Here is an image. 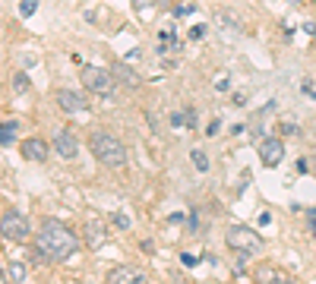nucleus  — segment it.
<instances>
[{
    "label": "nucleus",
    "instance_id": "nucleus-1",
    "mask_svg": "<svg viewBox=\"0 0 316 284\" xmlns=\"http://www.w3.org/2000/svg\"><path fill=\"white\" fill-rule=\"evenodd\" d=\"M76 234L67 228L64 221H57V218H44L41 221V228H38V253L41 256H48V259H70L76 253Z\"/></svg>",
    "mask_w": 316,
    "mask_h": 284
},
{
    "label": "nucleus",
    "instance_id": "nucleus-2",
    "mask_svg": "<svg viewBox=\"0 0 316 284\" xmlns=\"http://www.w3.org/2000/svg\"><path fill=\"white\" fill-rule=\"evenodd\" d=\"M92 155H95L104 168H114V171H120L123 164H127V149H123V142L111 136V133H95L92 136Z\"/></svg>",
    "mask_w": 316,
    "mask_h": 284
},
{
    "label": "nucleus",
    "instance_id": "nucleus-3",
    "mask_svg": "<svg viewBox=\"0 0 316 284\" xmlns=\"http://www.w3.org/2000/svg\"><path fill=\"white\" fill-rule=\"evenodd\" d=\"M225 240H228V246H231L234 253H247V256H253V253L263 250V237L256 234L253 228H247V224H231L228 234H225Z\"/></svg>",
    "mask_w": 316,
    "mask_h": 284
},
{
    "label": "nucleus",
    "instance_id": "nucleus-4",
    "mask_svg": "<svg viewBox=\"0 0 316 284\" xmlns=\"http://www.w3.org/2000/svg\"><path fill=\"white\" fill-rule=\"evenodd\" d=\"M29 234H32V228H29V218L22 215V211L10 208V211L0 215V237H4V240L22 243V240H29Z\"/></svg>",
    "mask_w": 316,
    "mask_h": 284
},
{
    "label": "nucleus",
    "instance_id": "nucleus-5",
    "mask_svg": "<svg viewBox=\"0 0 316 284\" xmlns=\"http://www.w3.org/2000/svg\"><path fill=\"white\" fill-rule=\"evenodd\" d=\"M83 86L92 95H101V98H111L114 89H117V79L101 66H83Z\"/></svg>",
    "mask_w": 316,
    "mask_h": 284
},
{
    "label": "nucleus",
    "instance_id": "nucleus-6",
    "mask_svg": "<svg viewBox=\"0 0 316 284\" xmlns=\"http://www.w3.org/2000/svg\"><path fill=\"white\" fill-rule=\"evenodd\" d=\"M83 234H86V243L89 250H101L104 243H108V228H104V221L98 215H89L86 224H83Z\"/></svg>",
    "mask_w": 316,
    "mask_h": 284
},
{
    "label": "nucleus",
    "instance_id": "nucleus-7",
    "mask_svg": "<svg viewBox=\"0 0 316 284\" xmlns=\"http://www.w3.org/2000/svg\"><path fill=\"white\" fill-rule=\"evenodd\" d=\"M260 161L266 164V168H278V164L285 161V142L275 139V136L263 139L260 142Z\"/></svg>",
    "mask_w": 316,
    "mask_h": 284
},
{
    "label": "nucleus",
    "instance_id": "nucleus-8",
    "mask_svg": "<svg viewBox=\"0 0 316 284\" xmlns=\"http://www.w3.org/2000/svg\"><path fill=\"white\" fill-rule=\"evenodd\" d=\"M19 152H22V158L26 161H48V155H51V149H48V142L44 139H38V136H29V139H22V146H19Z\"/></svg>",
    "mask_w": 316,
    "mask_h": 284
},
{
    "label": "nucleus",
    "instance_id": "nucleus-9",
    "mask_svg": "<svg viewBox=\"0 0 316 284\" xmlns=\"http://www.w3.org/2000/svg\"><path fill=\"white\" fill-rule=\"evenodd\" d=\"M108 284H146V275L133 265H114L108 271Z\"/></svg>",
    "mask_w": 316,
    "mask_h": 284
},
{
    "label": "nucleus",
    "instance_id": "nucleus-10",
    "mask_svg": "<svg viewBox=\"0 0 316 284\" xmlns=\"http://www.w3.org/2000/svg\"><path fill=\"white\" fill-rule=\"evenodd\" d=\"M54 152H57L60 158H67V161L76 158V155H79V142H76V136L70 133V129H60V133L54 136Z\"/></svg>",
    "mask_w": 316,
    "mask_h": 284
},
{
    "label": "nucleus",
    "instance_id": "nucleus-11",
    "mask_svg": "<svg viewBox=\"0 0 316 284\" xmlns=\"http://www.w3.org/2000/svg\"><path fill=\"white\" fill-rule=\"evenodd\" d=\"M57 104H60V111H67V114L86 111V98H83L79 92H70V89H60V92H57Z\"/></svg>",
    "mask_w": 316,
    "mask_h": 284
},
{
    "label": "nucleus",
    "instance_id": "nucleus-12",
    "mask_svg": "<svg viewBox=\"0 0 316 284\" xmlns=\"http://www.w3.org/2000/svg\"><path fill=\"white\" fill-rule=\"evenodd\" d=\"M285 281H288V275L275 265H260L253 271V284H285Z\"/></svg>",
    "mask_w": 316,
    "mask_h": 284
},
{
    "label": "nucleus",
    "instance_id": "nucleus-13",
    "mask_svg": "<svg viewBox=\"0 0 316 284\" xmlns=\"http://www.w3.org/2000/svg\"><path fill=\"white\" fill-rule=\"evenodd\" d=\"M130 66H133V63H127V60L114 63V73H111V76H114L117 82H120V86H127V89H136V86H139V76L133 73Z\"/></svg>",
    "mask_w": 316,
    "mask_h": 284
},
{
    "label": "nucleus",
    "instance_id": "nucleus-14",
    "mask_svg": "<svg viewBox=\"0 0 316 284\" xmlns=\"http://www.w3.org/2000/svg\"><path fill=\"white\" fill-rule=\"evenodd\" d=\"M4 275H7V281H13V284H19L22 278H26V265H22V262H16V259H13V262H7V268H4Z\"/></svg>",
    "mask_w": 316,
    "mask_h": 284
},
{
    "label": "nucleus",
    "instance_id": "nucleus-15",
    "mask_svg": "<svg viewBox=\"0 0 316 284\" xmlns=\"http://www.w3.org/2000/svg\"><path fill=\"white\" fill-rule=\"evenodd\" d=\"M10 89H13V95H26V92H29V76H26V73H13V79H10Z\"/></svg>",
    "mask_w": 316,
    "mask_h": 284
},
{
    "label": "nucleus",
    "instance_id": "nucleus-16",
    "mask_svg": "<svg viewBox=\"0 0 316 284\" xmlns=\"http://www.w3.org/2000/svg\"><path fill=\"white\" fill-rule=\"evenodd\" d=\"M190 158H193V168L200 171V174H206V171H209V158H206V152L193 149V152H190Z\"/></svg>",
    "mask_w": 316,
    "mask_h": 284
},
{
    "label": "nucleus",
    "instance_id": "nucleus-17",
    "mask_svg": "<svg viewBox=\"0 0 316 284\" xmlns=\"http://www.w3.org/2000/svg\"><path fill=\"white\" fill-rule=\"evenodd\" d=\"M35 10H38V0H19V16L22 19L35 16Z\"/></svg>",
    "mask_w": 316,
    "mask_h": 284
},
{
    "label": "nucleus",
    "instance_id": "nucleus-18",
    "mask_svg": "<svg viewBox=\"0 0 316 284\" xmlns=\"http://www.w3.org/2000/svg\"><path fill=\"white\" fill-rule=\"evenodd\" d=\"M16 133V123H0V146H7Z\"/></svg>",
    "mask_w": 316,
    "mask_h": 284
},
{
    "label": "nucleus",
    "instance_id": "nucleus-19",
    "mask_svg": "<svg viewBox=\"0 0 316 284\" xmlns=\"http://www.w3.org/2000/svg\"><path fill=\"white\" fill-rule=\"evenodd\" d=\"M130 4H133L136 13H149V10L155 7V0H130Z\"/></svg>",
    "mask_w": 316,
    "mask_h": 284
},
{
    "label": "nucleus",
    "instance_id": "nucleus-20",
    "mask_svg": "<svg viewBox=\"0 0 316 284\" xmlns=\"http://www.w3.org/2000/svg\"><path fill=\"white\" fill-rule=\"evenodd\" d=\"M123 60H127V63H139V60H143V51H139V47H133V51L123 54Z\"/></svg>",
    "mask_w": 316,
    "mask_h": 284
},
{
    "label": "nucleus",
    "instance_id": "nucleus-21",
    "mask_svg": "<svg viewBox=\"0 0 316 284\" xmlns=\"http://www.w3.org/2000/svg\"><path fill=\"white\" fill-rule=\"evenodd\" d=\"M183 123L190 126V129L196 126V111H193V108H183Z\"/></svg>",
    "mask_w": 316,
    "mask_h": 284
},
{
    "label": "nucleus",
    "instance_id": "nucleus-22",
    "mask_svg": "<svg viewBox=\"0 0 316 284\" xmlns=\"http://www.w3.org/2000/svg\"><path fill=\"white\" fill-rule=\"evenodd\" d=\"M190 38H193V41H203V38H206V26H193V29H190Z\"/></svg>",
    "mask_w": 316,
    "mask_h": 284
},
{
    "label": "nucleus",
    "instance_id": "nucleus-23",
    "mask_svg": "<svg viewBox=\"0 0 316 284\" xmlns=\"http://www.w3.org/2000/svg\"><path fill=\"white\" fill-rule=\"evenodd\" d=\"M174 13H177V16H190V13H196V7H193V4H180Z\"/></svg>",
    "mask_w": 316,
    "mask_h": 284
},
{
    "label": "nucleus",
    "instance_id": "nucleus-24",
    "mask_svg": "<svg viewBox=\"0 0 316 284\" xmlns=\"http://www.w3.org/2000/svg\"><path fill=\"white\" fill-rule=\"evenodd\" d=\"M114 224H117L120 231H127V228H130V218H127V215H114Z\"/></svg>",
    "mask_w": 316,
    "mask_h": 284
},
{
    "label": "nucleus",
    "instance_id": "nucleus-25",
    "mask_svg": "<svg viewBox=\"0 0 316 284\" xmlns=\"http://www.w3.org/2000/svg\"><path fill=\"white\" fill-rule=\"evenodd\" d=\"M171 126H186V123H183V111H174V114H171Z\"/></svg>",
    "mask_w": 316,
    "mask_h": 284
},
{
    "label": "nucleus",
    "instance_id": "nucleus-26",
    "mask_svg": "<svg viewBox=\"0 0 316 284\" xmlns=\"http://www.w3.org/2000/svg\"><path fill=\"white\" fill-rule=\"evenodd\" d=\"M282 133L285 136H297V123H282Z\"/></svg>",
    "mask_w": 316,
    "mask_h": 284
},
{
    "label": "nucleus",
    "instance_id": "nucleus-27",
    "mask_svg": "<svg viewBox=\"0 0 316 284\" xmlns=\"http://www.w3.org/2000/svg\"><path fill=\"white\" fill-rule=\"evenodd\" d=\"M180 262H183L186 268H193V265H196V256H190V253H183V256H180Z\"/></svg>",
    "mask_w": 316,
    "mask_h": 284
},
{
    "label": "nucleus",
    "instance_id": "nucleus-28",
    "mask_svg": "<svg viewBox=\"0 0 316 284\" xmlns=\"http://www.w3.org/2000/svg\"><path fill=\"white\" fill-rule=\"evenodd\" d=\"M215 89H218V92H228V89H231V82H228V76H221V79H218V86H215Z\"/></svg>",
    "mask_w": 316,
    "mask_h": 284
},
{
    "label": "nucleus",
    "instance_id": "nucleus-29",
    "mask_svg": "<svg viewBox=\"0 0 316 284\" xmlns=\"http://www.w3.org/2000/svg\"><path fill=\"white\" fill-rule=\"evenodd\" d=\"M297 171H300V174H307V171H310V161H307V158H300V161H297Z\"/></svg>",
    "mask_w": 316,
    "mask_h": 284
},
{
    "label": "nucleus",
    "instance_id": "nucleus-30",
    "mask_svg": "<svg viewBox=\"0 0 316 284\" xmlns=\"http://www.w3.org/2000/svg\"><path fill=\"white\" fill-rule=\"evenodd\" d=\"M218 129H221V120H212V123H209V136H215Z\"/></svg>",
    "mask_w": 316,
    "mask_h": 284
},
{
    "label": "nucleus",
    "instance_id": "nucleus-31",
    "mask_svg": "<svg viewBox=\"0 0 316 284\" xmlns=\"http://www.w3.org/2000/svg\"><path fill=\"white\" fill-rule=\"evenodd\" d=\"M307 161H310V171H316V149H313V155H310Z\"/></svg>",
    "mask_w": 316,
    "mask_h": 284
},
{
    "label": "nucleus",
    "instance_id": "nucleus-32",
    "mask_svg": "<svg viewBox=\"0 0 316 284\" xmlns=\"http://www.w3.org/2000/svg\"><path fill=\"white\" fill-rule=\"evenodd\" d=\"M285 284H294V281H291V278H288V281H285Z\"/></svg>",
    "mask_w": 316,
    "mask_h": 284
},
{
    "label": "nucleus",
    "instance_id": "nucleus-33",
    "mask_svg": "<svg viewBox=\"0 0 316 284\" xmlns=\"http://www.w3.org/2000/svg\"><path fill=\"white\" fill-rule=\"evenodd\" d=\"M291 4H300V0H291Z\"/></svg>",
    "mask_w": 316,
    "mask_h": 284
}]
</instances>
